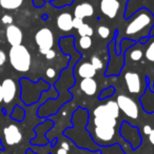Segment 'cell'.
Segmentation results:
<instances>
[{
  "instance_id": "obj_1",
  "label": "cell",
  "mask_w": 154,
  "mask_h": 154,
  "mask_svg": "<svg viewBox=\"0 0 154 154\" xmlns=\"http://www.w3.org/2000/svg\"><path fill=\"white\" fill-rule=\"evenodd\" d=\"M9 58L12 66L18 72L26 73L30 70L32 57L29 50L24 45H19L12 47L10 50Z\"/></svg>"
},
{
  "instance_id": "obj_2",
  "label": "cell",
  "mask_w": 154,
  "mask_h": 154,
  "mask_svg": "<svg viewBox=\"0 0 154 154\" xmlns=\"http://www.w3.org/2000/svg\"><path fill=\"white\" fill-rule=\"evenodd\" d=\"M152 22H153V17H152L151 13L146 11L145 9L141 10V11L131 20L130 23L127 26L126 34L127 35L137 34V33L145 30L147 26H151Z\"/></svg>"
},
{
  "instance_id": "obj_3",
  "label": "cell",
  "mask_w": 154,
  "mask_h": 154,
  "mask_svg": "<svg viewBox=\"0 0 154 154\" xmlns=\"http://www.w3.org/2000/svg\"><path fill=\"white\" fill-rule=\"evenodd\" d=\"M93 114H94L95 127H110V128H115L116 127L117 119L110 114L106 105H101L95 108Z\"/></svg>"
},
{
  "instance_id": "obj_4",
  "label": "cell",
  "mask_w": 154,
  "mask_h": 154,
  "mask_svg": "<svg viewBox=\"0 0 154 154\" xmlns=\"http://www.w3.org/2000/svg\"><path fill=\"white\" fill-rule=\"evenodd\" d=\"M35 41L39 48V52L42 55H45L49 50L52 49L54 45V36L50 29L42 28L35 35Z\"/></svg>"
},
{
  "instance_id": "obj_5",
  "label": "cell",
  "mask_w": 154,
  "mask_h": 154,
  "mask_svg": "<svg viewBox=\"0 0 154 154\" xmlns=\"http://www.w3.org/2000/svg\"><path fill=\"white\" fill-rule=\"evenodd\" d=\"M117 103L119 110L122 111L128 117L132 118V119H136L138 117V108L137 105L132 98H130L127 95H119L117 97Z\"/></svg>"
},
{
  "instance_id": "obj_6",
  "label": "cell",
  "mask_w": 154,
  "mask_h": 154,
  "mask_svg": "<svg viewBox=\"0 0 154 154\" xmlns=\"http://www.w3.org/2000/svg\"><path fill=\"white\" fill-rule=\"evenodd\" d=\"M3 137L7 145L14 146L21 141L22 133L16 125H9L3 129Z\"/></svg>"
},
{
  "instance_id": "obj_7",
  "label": "cell",
  "mask_w": 154,
  "mask_h": 154,
  "mask_svg": "<svg viewBox=\"0 0 154 154\" xmlns=\"http://www.w3.org/2000/svg\"><path fill=\"white\" fill-rule=\"evenodd\" d=\"M125 82H126L127 89L132 94H137L140 92L141 80L140 76L135 72H128L125 75Z\"/></svg>"
},
{
  "instance_id": "obj_8",
  "label": "cell",
  "mask_w": 154,
  "mask_h": 154,
  "mask_svg": "<svg viewBox=\"0 0 154 154\" xmlns=\"http://www.w3.org/2000/svg\"><path fill=\"white\" fill-rule=\"evenodd\" d=\"M0 86H1V90H2L3 101L5 103H10L15 98L16 91H17L15 82L11 78H7V79L3 80Z\"/></svg>"
},
{
  "instance_id": "obj_9",
  "label": "cell",
  "mask_w": 154,
  "mask_h": 154,
  "mask_svg": "<svg viewBox=\"0 0 154 154\" xmlns=\"http://www.w3.org/2000/svg\"><path fill=\"white\" fill-rule=\"evenodd\" d=\"M5 36H7L8 42L12 47L21 45L22 39H23L22 31L17 26H15V24H10L8 26L7 30H5Z\"/></svg>"
},
{
  "instance_id": "obj_10",
  "label": "cell",
  "mask_w": 154,
  "mask_h": 154,
  "mask_svg": "<svg viewBox=\"0 0 154 154\" xmlns=\"http://www.w3.org/2000/svg\"><path fill=\"white\" fill-rule=\"evenodd\" d=\"M119 7L120 5L118 0H101L100 1V10L103 14H105L107 17L111 19L116 17Z\"/></svg>"
},
{
  "instance_id": "obj_11",
  "label": "cell",
  "mask_w": 154,
  "mask_h": 154,
  "mask_svg": "<svg viewBox=\"0 0 154 154\" xmlns=\"http://www.w3.org/2000/svg\"><path fill=\"white\" fill-rule=\"evenodd\" d=\"M57 26L62 32H69L73 29V17L70 13H62L57 17Z\"/></svg>"
},
{
  "instance_id": "obj_12",
  "label": "cell",
  "mask_w": 154,
  "mask_h": 154,
  "mask_svg": "<svg viewBox=\"0 0 154 154\" xmlns=\"http://www.w3.org/2000/svg\"><path fill=\"white\" fill-rule=\"evenodd\" d=\"M94 14V8L90 3H80L75 8L74 15L75 18H80L84 19L85 17H91Z\"/></svg>"
},
{
  "instance_id": "obj_13",
  "label": "cell",
  "mask_w": 154,
  "mask_h": 154,
  "mask_svg": "<svg viewBox=\"0 0 154 154\" xmlns=\"http://www.w3.org/2000/svg\"><path fill=\"white\" fill-rule=\"evenodd\" d=\"M95 135L101 141H110L115 135V128L110 127H95Z\"/></svg>"
},
{
  "instance_id": "obj_14",
  "label": "cell",
  "mask_w": 154,
  "mask_h": 154,
  "mask_svg": "<svg viewBox=\"0 0 154 154\" xmlns=\"http://www.w3.org/2000/svg\"><path fill=\"white\" fill-rule=\"evenodd\" d=\"M80 90L85 94L89 95V96H92V95H94L96 93L97 82L93 78H84L80 82Z\"/></svg>"
},
{
  "instance_id": "obj_15",
  "label": "cell",
  "mask_w": 154,
  "mask_h": 154,
  "mask_svg": "<svg viewBox=\"0 0 154 154\" xmlns=\"http://www.w3.org/2000/svg\"><path fill=\"white\" fill-rule=\"evenodd\" d=\"M78 74L82 78H93L96 74V70L91 64V62H84L78 68Z\"/></svg>"
},
{
  "instance_id": "obj_16",
  "label": "cell",
  "mask_w": 154,
  "mask_h": 154,
  "mask_svg": "<svg viewBox=\"0 0 154 154\" xmlns=\"http://www.w3.org/2000/svg\"><path fill=\"white\" fill-rule=\"evenodd\" d=\"M23 0H0V7L5 10H16L20 8Z\"/></svg>"
},
{
  "instance_id": "obj_17",
  "label": "cell",
  "mask_w": 154,
  "mask_h": 154,
  "mask_svg": "<svg viewBox=\"0 0 154 154\" xmlns=\"http://www.w3.org/2000/svg\"><path fill=\"white\" fill-rule=\"evenodd\" d=\"M106 106H107V109H108V111L110 112V114H111L114 118L117 119L118 116H119V111H120L117 103H116V101H109Z\"/></svg>"
},
{
  "instance_id": "obj_18",
  "label": "cell",
  "mask_w": 154,
  "mask_h": 154,
  "mask_svg": "<svg viewBox=\"0 0 154 154\" xmlns=\"http://www.w3.org/2000/svg\"><path fill=\"white\" fill-rule=\"evenodd\" d=\"M77 32H78V34H79L80 36H90L91 37L93 35V33H94V30H93L92 26H90L89 24H87L84 22L79 28L77 29Z\"/></svg>"
},
{
  "instance_id": "obj_19",
  "label": "cell",
  "mask_w": 154,
  "mask_h": 154,
  "mask_svg": "<svg viewBox=\"0 0 154 154\" xmlns=\"http://www.w3.org/2000/svg\"><path fill=\"white\" fill-rule=\"evenodd\" d=\"M79 47L82 50H88L92 47V38L90 36H82L79 40Z\"/></svg>"
},
{
  "instance_id": "obj_20",
  "label": "cell",
  "mask_w": 154,
  "mask_h": 154,
  "mask_svg": "<svg viewBox=\"0 0 154 154\" xmlns=\"http://www.w3.org/2000/svg\"><path fill=\"white\" fill-rule=\"evenodd\" d=\"M145 56L147 58V60L151 62H154V40L148 45L147 50H146Z\"/></svg>"
},
{
  "instance_id": "obj_21",
  "label": "cell",
  "mask_w": 154,
  "mask_h": 154,
  "mask_svg": "<svg viewBox=\"0 0 154 154\" xmlns=\"http://www.w3.org/2000/svg\"><path fill=\"white\" fill-rule=\"evenodd\" d=\"M91 64H92V66H94V69L96 71L101 70V69L103 68V61H101L100 58H99L98 56H96V55H93L92 56V58H91Z\"/></svg>"
},
{
  "instance_id": "obj_22",
  "label": "cell",
  "mask_w": 154,
  "mask_h": 154,
  "mask_svg": "<svg viewBox=\"0 0 154 154\" xmlns=\"http://www.w3.org/2000/svg\"><path fill=\"white\" fill-rule=\"evenodd\" d=\"M97 32H98V35L101 37V38H108L110 35V29L108 28V26H100L98 28V30H97Z\"/></svg>"
},
{
  "instance_id": "obj_23",
  "label": "cell",
  "mask_w": 154,
  "mask_h": 154,
  "mask_svg": "<svg viewBox=\"0 0 154 154\" xmlns=\"http://www.w3.org/2000/svg\"><path fill=\"white\" fill-rule=\"evenodd\" d=\"M131 59L134 60V61H138L143 57V51L141 50H134V51L131 52Z\"/></svg>"
},
{
  "instance_id": "obj_24",
  "label": "cell",
  "mask_w": 154,
  "mask_h": 154,
  "mask_svg": "<svg viewBox=\"0 0 154 154\" xmlns=\"http://www.w3.org/2000/svg\"><path fill=\"white\" fill-rule=\"evenodd\" d=\"M1 21H2V23L10 26V24H13V17L11 15H3L1 18Z\"/></svg>"
},
{
  "instance_id": "obj_25",
  "label": "cell",
  "mask_w": 154,
  "mask_h": 154,
  "mask_svg": "<svg viewBox=\"0 0 154 154\" xmlns=\"http://www.w3.org/2000/svg\"><path fill=\"white\" fill-rule=\"evenodd\" d=\"M82 23H84V21L80 18H73V29H76L77 30Z\"/></svg>"
},
{
  "instance_id": "obj_26",
  "label": "cell",
  "mask_w": 154,
  "mask_h": 154,
  "mask_svg": "<svg viewBox=\"0 0 154 154\" xmlns=\"http://www.w3.org/2000/svg\"><path fill=\"white\" fill-rule=\"evenodd\" d=\"M5 60H7V55L2 50H0V66L5 63Z\"/></svg>"
},
{
  "instance_id": "obj_27",
  "label": "cell",
  "mask_w": 154,
  "mask_h": 154,
  "mask_svg": "<svg viewBox=\"0 0 154 154\" xmlns=\"http://www.w3.org/2000/svg\"><path fill=\"white\" fill-rule=\"evenodd\" d=\"M56 56V53L54 50H49V51L47 52V54H45V57H47V59H53V58H55Z\"/></svg>"
},
{
  "instance_id": "obj_28",
  "label": "cell",
  "mask_w": 154,
  "mask_h": 154,
  "mask_svg": "<svg viewBox=\"0 0 154 154\" xmlns=\"http://www.w3.org/2000/svg\"><path fill=\"white\" fill-rule=\"evenodd\" d=\"M45 74H47V76H48V77H50V78H53V77L55 76L56 72H55V70H54V69L49 68V69L47 70V72H45Z\"/></svg>"
},
{
  "instance_id": "obj_29",
  "label": "cell",
  "mask_w": 154,
  "mask_h": 154,
  "mask_svg": "<svg viewBox=\"0 0 154 154\" xmlns=\"http://www.w3.org/2000/svg\"><path fill=\"white\" fill-rule=\"evenodd\" d=\"M152 131V128L149 126V125H146L145 127H143V132H145V134H147V135H149L150 134V132Z\"/></svg>"
},
{
  "instance_id": "obj_30",
  "label": "cell",
  "mask_w": 154,
  "mask_h": 154,
  "mask_svg": "<svg viewBox=\"0 0 154 154\" xmlns=\"http://www.w3.org/2000/svg\"><path fill=\"white\" fill-rule=\"evenodd\" d=\"M149 140H150V143H151L152 145L154 146V129H152V131L150 132V134H149Z\"/></svg>"
},
{
  "instance_id": "obj_31",
  "label": "cell",
  "mask_w": 154,
  "mask_h": 154,
  "mask_svg": "<svg viewBox=\"0 0 154 154\" xmlns=\"http://www.w3.org/2000/svg\"><path fill=\"white\" fill-rule=\"evenodd\" d=\"M57 154H68V150L63 149V148H60V149H58Z\"/></svg>"
},
{
  "instance_id": "obj_32",
  "label": "cell",
  "mask_w": 154,
  "mask_h": 154,
  "mask_svg": "<svg viewBox=\"0 0 154 154\" xmlns=\"http://www.w3.org/2000/svg\"><path fill=\"white\" fill-rule=\"evenodd\" d=\"M61 148H63V149L68 150V151H69V149H70V148H69V145H68V143H62Z\"/></svg>"
},
{
  "instance_id": "obj_33",
  "label": "cell",
  "mask_w": 154,
  "mask_h": 154,
  "mask_svg": "<svg viewBox=\"0 0 154 154\" xmlns=\"http://www.w3.org/2000/svg\"><path fill=\"white\" fill-rule=\"evenodd\" d=\"M3 101V96H2V90H1V86H0V103Z\"/></svg>"
}]
</instances>
